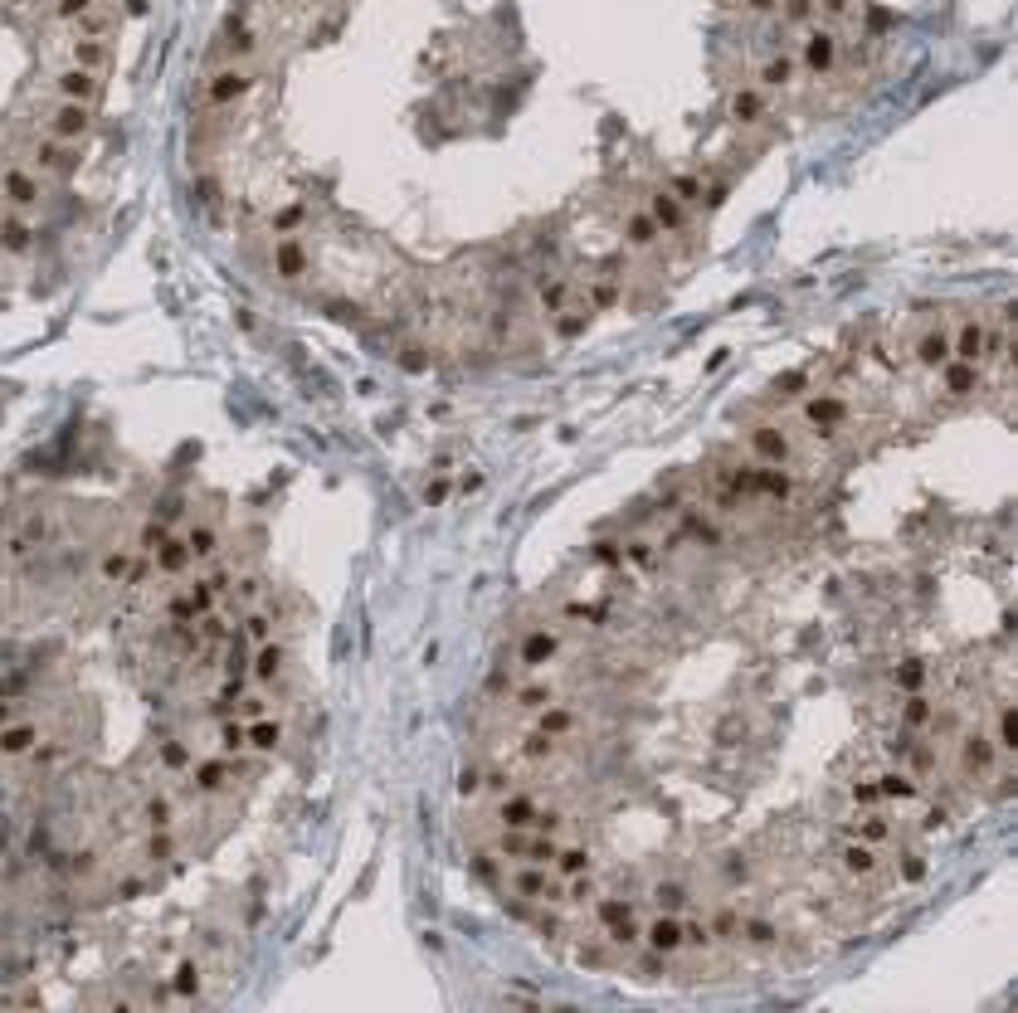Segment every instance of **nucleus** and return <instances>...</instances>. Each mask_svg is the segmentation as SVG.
<instances>
[{
	"label": "nucleus",
	"mask_w": 1018,
	"mask_h": 1013,
	"mask_svg": "<svg viewBox=\"0 0 1018 1013\" xmlns=\"http://www.w3.org/2000/svg\"><path fill=\"white\" fill-rule=\"evenodd\" d=\"M741 936H746V945H751V950H770V945L780 940V931H775L765 916H751V921H741Z\"/></svg>",
	"instance_id": "obj_16"
},
{
	"label": "nucleus",
	"mask_w": 1018,
	"mask_h": 1013,
	"mask_svg": "<svg viewBox=\"0 0 1018 1013\" xmlns=\"http://www.w3.org/2000/svg\"><path fill=\"white\" fill-rule=\"evenodd\" d=\"M639 940L653 950V955H663V960H668V955H678V950H682V921L673 916V911H658L648 926H639Z\"/></svg>",
	"instance_id": "obj_5"
},
{
	"label": "nucleus",
	"mask_w": 1018,
	"mask_h": 1013,
	"mask_svg": "<svg viewBox=\"0 0 1018 1013\" xmlns=\"http://www.w3.org/2000/svg\"><path fill=\"white\" fill-rule=\"evenodd\" d=\"M902 721L906 726H926V721H931V702H926V697H906Z\"/></svg>",
	"instance_id": "obj_22"
},
{
	"label": "nucleus",
	"mask_w": 1018,
	"mask_h": 1013,
	"mask_svg": "<svg viewBox=\"0 0 1018 1013\" xmlns=\"http://www.w3.org/2000/svg\"><path fill=\"white\" fill-rule=\"evenodd\" d=\"M721 872H726V882H731V887H746V882H751V863H746L741 853H731V858L721 863Z\"/></svg>",
	"instance_id": "obj_21"
},
{
	"label": "nucleus",
	"mask_w": 1018,
	"mask_h": 1013,
	"mask_svg": "<svg viewBox=\"0 0 1018 1013\" xmlns=\"http://www.w3.org/2000/svg\"><path fill=\"white\" fill-rule=\"evenodd\" d=\"M648 897H653V906H658V911H673V916H678L682 906H687V887H682V882H658Z\"/></svg>",
	"instance_id": "obj_17"
},
{
	"label": "nucleus",
	"mask_w": 1018,
	"mask_h": 1013,
	"mask_svg": "<svg viewBox=\"0 0 1018 1013\" xmlns=\"http://www.w3.org/2000/svg\"><path fill=\"white\" fill-rule=\"evenodd\" d=\"M746 444H751V453L760 458V463H775V468L790 463V434H785L780 424H760V429H751Z\"/></svg>",
	"instance_id": "obj_7"
},
{
	"label": "nucleus",
	"mask_w": 1018,
	"mask_h": 1013,
	"mask_svg": "<svg viewBox=\"0 0 1018 1013\" xmlns=\"http://www.w3.org/2000/svg\"><path fill=\"white\" fill-rule=\"evenodd\" d=\"M833 64H838V35H833V25H814V30L804 35V49H799V69L824 78Z\"/></svg>",
	"instance_id": "obj_1"
},
{
	"label": "nucleus",
	"mask_w": 1018,
	"mask_h": 1013,
	"mask_svg": "<svg viewBox=\"0 0 1018 1013\" xmlns=\"http://www.w3.org/2000/svg\"><path fill=\"white\" fill-rule=\"evenodd\" d=\"M707 926H712V940H741V916H736L731 906H726V911H717Z\"/></svg>",
	"instance_id": "obj_19"
},
{
	"label": "nucleus",
	"mask_w": 1018,
	"mask_h": 1013,
	"mask_svg": "<svg viewBox=\"0 0 1018 1013\" xmlns=\"http://www.w3.org/2000/svg\"><path fill=\"white\" fill-rule=\"evenodd\" d=\"M804 424L829 439V434H838V429L848 424V400H843V395H809V400H804Z\"/></svg>",
	"instance_id": "obj_4"
},
{
	"label": "nucleus",
	"mask_w": 1018,
	"mask_h": 1013,
	"mask_svg": "<svg viewBox=\"0 0 1018 1013\" xmlns=\"http://www.w3.org/2000/svg\"><path fill=\"white\" fill-rule=\"evenodd\" d=\"M916 361L931 366V371H941L945 361H950V332H945V327H926V332L916 337Z\"/></svg>",
	"instance_id": "obj_12"
},
{
	"label": "nucleus",
	"mask_w": 1018,
	"mask_h": 1013,
	"mask_svg": "<svg viewBox=\"0 0 1018 1013\" xmlns=\"http://www.w3.org/2000/svg\"><path fill=\"white\" fill-rule=\"evenodd\" d=\"M590 867H595V858H590V848L585 843H556V858H551V877L556 882H570V877H590Z\"/></svg>",
	"instance_id": "obj_8"
},
{
	"label": "nucleus",
	"mask_w": 1018,
	"mask_h": 1013,
	"mask_svg": "<svg viewBox=\"0 0 1018 1013\" xmlns=\"http://www.w3.org/2000/svg\"><path fill=\"white\" fill-rule=\"evenodd\" d=\"M556 658H561V634L546 629V624L527 629V638L517 643V668H522V673H536V668H546V663H556Z\"/></svg>",
	"instance_id": "obj_2"
},
{
	"label": "nucleus",
	"mask_w": 1018,
	"mask_h": 1013,
	"mask_svg": "<svg viewBox=\"0 0 1018 1013\" xmlns=\"http://www.w3.org/2000/svg\"><path fill=\"white\" fill-rule=\"evenodd\" d=\"M989 741H994L1004 755L1018 746V707H1014V702H1004V707H999V721H994V736H989Z\"/></svg>",
	"instance_id": "obj_14"
},
{
	"label": "nucleus",
	"mask_w": 1018,
	"mask_h": 1013,
	"mask_svg": "<svg viewBox=\"0 0 1018 1013\" xmlns=\"http://www.w3.org/2000/svg\"><path fill=\"white\" fill-rule=\"evenodd\" d=\"M726 113H731L736 127H755V122L770 117V93H765V88H736L731 103H726Z\"/></svg>",
	"instance_id": "obj_6"
},
{
	"label": "nucleus",
	"mask_w": 1018,
	"mask_h": 1013,
	"mask_svg": "<svg viewBox=\"0 0 1018 1013\" xmlns=\"http://www.w3.org/2000/svg\"><path fill=\"white\" fill-rule=\"evenodd\" d=\"M897 682H902L906 692H916V687L926 682V663H916V658H911V663H902V668H897Z\"/></svg>",
	"instance_id": "obj_25"
},
{
	"label": "nucleus",
	"mask_w": 1018,
	"mask_h": 1013,
	"mask_svg": "<svg viewBox=\"0 0 1018 1013\" xmlns=\"http://www.w3.org/2000/svg\"><path fill=\"white\" fill-rule=\"evenodd\" d=\"M682 945H712V926L707 921H682Z\"/></svg>",
	"instance_id": "obj_24"
},
{
	"label": "nucleus",
	"mask_w": 1018,
	"mask_h": 1013,
	"mask_svg": "<svg viewBox=\"0 0 1018 1013\" xmlns=\"http://www.w3.org/2000/svg\"><path fill=\"white\" fill-rule=\"evenodd\" d=\"M595 916H600V921H604V931H609L614 921L634 916V906H629V901H619V897H600V901H595Z\"/></svg>",
	"instance_id": "obj_20"
},
{
	"label": "nucleus",
	"mask_w": 1018,
	"mask_h": 1013,
	"mask_svg": "<svg viewBox=\"0 0 1018 1013\" xmlns=\"http://www.w3.org/2000/svg\"><path fill=\"white\" fill-rule=\"evenodd\" d=\"M838 863H843V872H853V877H872V872H877V848L863 843V838H853V843L838 848Z\"/></svg>",
	"instance_id": "obj_13"
},
{
	"label": "nucleus",
	"mask_w": 1018,
	"mask_h": 1013,
	"mask_svg": "<svg viewBox=\"0 0 1018 1013\" xmlns=\"http://www.w3.org/2000/svg\"><path fill=\"white\" fill-rule=\"evenodd\" d=\"M853 799H863V804H868V799H877V785H853Z\"/></svg>",
	"instance_id": "obj_26"
},
{
	"label": "nucleus",
	"mask_w": 1018,
	"mask_h": 1013,
	"mask_svg": "<svg viewBox=\"0 0 1018 1013\" xmlns=\"http://www.w3.org/2000/svg\"><path fill=\"white\" fill-rule=\"evenodd\" d=\"M619 234H624V249H634V254L653 249V244L663 239V229L653 225V215H648V210H629V215H624V225H619Z\"/></svg>",
	"instance_id": "obj_9"
},
{
	"label": "nucleus",
	"mask_w": 1018,
	"mask_h": 1013,
	"mask_svg": "<svg viewBox=\"0 0 1018 1013\" xmlns=\"http://www.w3.org/2000/svg\"><path fill=\"white\" fill-rule=\"evenodd\" d=\"M794 74H799V59H794V54H770V59H765V64H760V83H755V88H765V93H785V88H790L794 83Z\"/></svg>",
	"instance_id": "obj_11"
},
{
	"label": "nucleus",
	"mask_w": 1018,
	"mask_h": 1013,
	"mask_svg": "<svg viewBox=\"0 0 1018 1013\" xmlns=\"http://www.w3.org/2000/svg\"><path fill=\"white\" fill-rule=\"evenodd\" d=\"M950 356L955 361H970V366H984L989 361V327L980 317H965L955 332H950Z\"/></svg>",
	"instance_id": "obj_3"
},
{
	"label": "nucleus",
	"mask_w": 1018,
	"mask_h": 1013,
	"mask_svg": "<svg viewBox=\"0 0 1018 1013\" xmlns=\"http://www.w3.org/2000/svg\"><path fill=\"white\" fill-rule=\"evenodd\" d=\"M994 760H999V746L989 736H965V746H960V770L965 775H994Z\"/></svg>",
	"instance_id": "obj_10"
},
{
	"label": "nucleus",
	"mask_w": 1018,
	"mask_h": 1013,
	"mask_svg": "<svg viewBox=\"0 0 1018 1013\" xmlns=\"http://www.w3.org/2000/svg\"><path fill=\"white\" fill-rule=\"evenodd\" d=\"M609 940H614V945H639V921H634V916L614 921V926H609Z\"/></svg>",
	"instance_id": "obj_23"
},
{
	"label": "nucleus",
	"mask_w": 1018,
	"mask_h": 1013,
	"mask_svg": "<svg viewBox=\"0 0 1018 1013\" xmlns=\"http://www.w3.org/2000/svg\"><path fill=\"white\" fill-rule=\"evenodd\" d=\"M848 833H853V838H863V843H872V848H877V843H887V838H892V824H887L882 814H863V824H853V828H848Z\"/></svg>",
	"instance_id": "obj_18"
},
{
	"label": "nucleus",
	"mask_w": 1018,
	"mask_h": 1013,
	"mask_svg": "<svg viewBox=\"0 0 1018 1013\" xmlns=\"http://www.w3.org/2000/svg\"><path fill=\"white\" fill-rule=\"evenodd\" d=\"M877 794H882V799H916V780H911L906 770H887V775L877 780Z\"/></svg>",
	"instance_id": "obj_15"
}]
</instances>
